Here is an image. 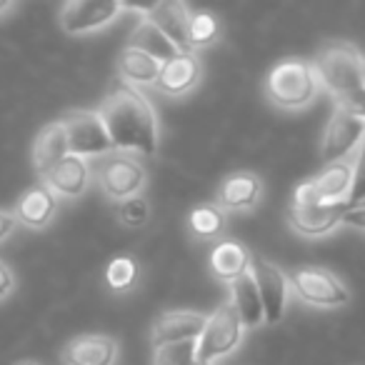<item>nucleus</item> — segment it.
<instances>
[{
    "label": "nucleus",
    "mask_w": 365,
    "mask_h": 365,
    "mask_svg": "<svg viewBox=\"0 0 365 365\" xmlns=\"http://www.w3.org/2000/svg\"><path fill=\"white\" fill-rule=\"evenodd\" d=\"M101 120L113 150H138L153 155L158 150V118L143 93L128 83H118L103 101Z\"/></svg>",
    "instance_id": "f257e3e1"
},
{
    "label": "nucleus",
    "mask_w": 365,
    "mask_h": 365,
    "mask_svg": "<svg viewBox=\"0 0 365 365\" xmlns=\"http://www.w3.org/2000/svg\"><path fill=\"white\" fill-rule=\"evenodd\" d=\"M318 91L320 81L313 63L300 61V58H288V61L278 63L265 81L268 98L285 110H298V108L310 106Z\"/></svg>",
    "instance_id": "f03ea898"
},
{
    "label": "nucleus",
    "mask_w": 365,
    "mask_h": 365,
    "mask_svg": "<svg viewBox=\"0 0 365 365\" xmlns=\"http://www.w3.org/2000/svg\"><path fill=\"white\" fill-rule=\"evenodd\" d=\"M313 68L318 73V81L333 93L338 101L353 96L360 91L365 73V61L358 53V48L350 43H333L323 48L318 58L313 61Z\"/></svg>",
    "instance_id": "7ed1b4c3"
},
{
    "label": "nucleus",
    "mask_w": 365,
    "mask_h": 365,
    "mask_svg": "<svg viewBox=\"0 0 365 365\" xmlns=\"http://www.w3.org/2000/svg\"><path fill=\"white\" fill-rule=\"evenodd\" d=\"M350 210L348 200L340 203H323L315 195L313 185L303 182L295 190L293 200L288 205V223L293 225L295 233L308 235V238H318L335 228L338 223H343V215Z\"/></svg>",
    "instance_id": "20e7f679"
},
{
    "label": "nucleus",
    "mask_w": 365,
    "mask_h": 365,
    "mask_svg": "<svg viewBox=\"0 0 365 365\" xmlns=\"http://www.w3.org/2000/svg\"><path fill=\"white\" fill-rule=\"evenodd\" d=\"M288 283L298 293L300 300L315 305V308H338L348 303V288L335 278L330 270L318 265H303L288 273Z\"/></svg>",
    "instance_id": "39448f33"
},
{
    "label": "nucleus",
    "mask_w": 365,
    "mask_h": 365,
    "mask_svg": "<svg viewBox=\"0 0 365 365\" xmlns=\"http://www.w3.org/2000/svg\"><path fill=\"white\" fill-rule=\"evenodd\" d=\"M243 340V323L230 303H223L215 308V313L208 318L203 335L198 338V363H210L223 355L233 353L238 343Z\"/></svg>",
    "instance_id": "423d86ee"
},
{
    "label": "nucleus",
    "mask_w": 365,
    "mask_h": 365,
    "mask_svg": "<svg viewBox=\"0 0 365 365\" xmlns=\"http://www.w3.org/2000/svg\"><path fill=\"white\" fill-rule=\"evenodd\" d=\"M61 125L66 130L71 155L88 158V155H103V153L113 150V143L101 120V113H93V110L68 113L66 118H61Z\"/></svg>",
    "instance_id": "0eeeda50"
},
{
    "label": "nucleus",
    "mask_w": 365,
    "mask_h": 365,
    "mask_svg": "<svg viewBox=\"0 0 365 365\" xmlns=\"http://www.w3.org/2000/svg\"><path fill=\"white\" fill-rule=\"evenodd\" d=\"M365 135V120L360 115H355L353 110H348L345 106H335V113L330 118L328 128H325L323 138V160L328 163H340L350 155L358 143H363Z\"/></svg>",
    "instance_id": "6e6552de"
},
{
    "label": "nucleus",
    "mask_w": 365,
    "mask_h": 365,
    "mask_svg": "<svg viewBox=\"0 0 365 365\" xmlns=\"http://www.w3.org/2000/svg\"><path fill=\"white\" fill-rule=\"evenodd\" d=\"M250 275H253L260 300H263L265 323H278L283 318L285 300H288V275L260 255H250Z\"/></svg>",
    "instance_id": "1a4fd4ad"
},
{
    "label": "nucleus",
    "mask_w": 365,
    "mask_h": 365,
    "mask_svg": "<svg viewBox=\"0 0 365 365\" xmlns=\"http://www.w3.org/2000/svg\"><path fill=\"white\" fill-rule=\"evenodd\" d=\"M101 185L108 198L123 203V200L138 198V193L145 185V170L133 158L113 155L101 170Z\"/></svg>",
    "instance_id": "9d476101"
},
{
    "label": "nucleus",
    "mask_w": 365,
    "mask_h": 365,
    "mask_svg": "<svg viewBox=\"0 0 365 365\" xmlns=\"http://www.w3.org/2000/svg\"><path fill=\"white\" fill-rule=\"evenodd\" d=\"M120 11V3H110V0H76L63 6L61 26L66 33H88L108 26Z\"/></svg>",
    "instance_id": "9b49d317"
},
{
    "label": "nucleus",
    "mask_w": 365,
    "mask_h": 365,
    "mask_svg": "<svg viewBox=\"0 0 365 365\" xmlns=\"http://www.w3.org/2000/svg\"><path fill=\"white\" fill-rule=\"evenodd\" d=\"M208 325V315L195 313V310H170L163 313L153 325V343L155 348L170 343H185V340H198Z\"/></svg>",
    "instance_id": "f8f14e48"
},
{
    "label": "nucleus",
    "mask_w": 365,
    "mask_h": 365,
    "mask_svg": "<svg viewBox=\"0 0 365 365\" xmlns=\"http://www.w3.org/2000/svg\"><path fill=\"white\" fill-rule=\"evenodd\" d=\"M143 13H145V21L153 23L175 46L178 53H190V13L182 3H158V6L143 8Z\"/></svg>",
    "instance_id": "ddd939ff"
},
{
    "label": "nucleus",
    "mask_w": 365,
    "mask_h": 365,
    "mask_svg": "<svg viewBox=\"0 0 365 365\" xmlns=\"http://www.w3.org/2000/svg\"><path fill=\"white\" fill-rule=\"evenodd\" d=\"M200 76H203V66H200L198 56L195 53H178L175 58L163 63L155 88L165 96H182L198 86Z\"/></svg>",
    "instance_id": "4468645a"
},
{
    "label": "nucleus",
    "mask_w": 365,
    "mask_h": 365,
    "mask_svg": "<svg viewBox=\"0 0 365 365\" xmlns=\"http://www.w3.org/2000/svg\"><path fill=\"white\" fill-rule=\"evenodd\" d=\"M118 355V345L110 335H78L68 340L63 348L66 365H113Z\"/></svg>",
    "instance_id": "2eb2a0df"
},
{
    "label": "nucleus",
    "mask_w": 365,
    "mask_h": 365,
    "mask_svg": "<svg viewBox=\"0 0 365 365\" xmlns=\"http://www.w3.org/2000/svg\"><path fill=\"white\" fill-rule=\"evenodd\" d=\"M260 193H263L260 178L255 173L238 170L230 173L223 180V185L218 188V195H215V203L223 210H248L260 200Z\"/></svg>",
    "instance_id": "dca6fc26"
},
{
    "label": "nucleus",
    "mask_w": 365,
    "mask_h": 365,
    "mask_svg": "<svg viewBox=\"0 0 365 365\" xmlns=\"http://www.w3.org/2000/svg\"><path fill=\"white\" fill-rule=\"evenodd\" d=\"M43 180H46V185L56 195H63V198H78V195L88 188L91 170H88L86 158L66 155L51 173H48V175H43Z\"/></svg>",
    "instance_id": "f3484780"
},
{
    "label": "nucleus",
    "mask_w": 365,
    "mask_h": 365,
    "mask_svg": "<svg viewBox=\"0 0 365 365\" xmlns=\"http://www.w3.org/2000/svg\"><path fill=\"white\" fill-rule=\"evenodd\" d=\"M58 210V198L46 182L31 188L16 205V220L28 228H46Z\"/></svg>",
    "instance_id": "a211bd4d"
},
{
    "label": "nucleus",
    "mask_w": 365,
    "mask_h": 365,
    "mask_svg": "<svg viewBox=\"0 0 365 365\" xmlns=\"http://www.w3.org/2000/svg\"><path fill=\"white\" fill-rule=\"evenodd\" d=\"M350 182H353V163L340 160L325 165L323 173H318L310 180V185H313L318 200H323V203H340V200H348Z\"/></svg>",
    "instance_id": "6ab92c4d"
},
{
    "label": "nucleus",
    "mask_w": 365,
    "mask_h": 365,
    "mask_svg": "<svg viewBox=\"0 0 365 365\" xmlns=\"http://www.w3.org/2000/svg\"><path fill=\"white\" fill-rule=\"evenodd\" d=\"M230 305H233V310L238 313L243 328H253V325L265 320L263 300H260L258 285H255L250 273L240 275V278H235L233 283H230Z\"/></svg>",
    "instance_id": "aec40b11"
},
{
    "label": "nucleus",
    "mask_w": 365,
    "mask_h": 365,
    "mask_svg": "<svg viewBox=\"0 0 365 365\" xmlns=\"http://www.w3.org/2000/svg\"><path fill=\"white\" fill-rule=\"evenodd\" d=\"M66 155H71V150H68L66 130H63L61 120L51 123V125H46L41 133H38L36 148H33V158H36L38 175H41V178L48 175V173H51Z\"/></svg>",
    "instance_id": "412c9836"
},
{
    "label": "nucleus",
    "mask_w": 365,
    "mask_h": 365,
    "mask_svg": "<svg viewBox=\"0 0 365 365\" xmlns=\"http://www.w3.org/2000/svg\"><path fill=\"white\" fill-rule=\"evenodd\" d=\"M210 270H213L215 278L233 283L235 278L250 273V253L240 243L223 240L210 253Z\"/></svg>",
    "instance_id": "4be33fe9"
},
{
    "label": "nucleus",
    "mask_w": 365,
    "mask_h": 365,
    "mask_svg": "<svg viewBox=\"0 0 365 365\" xmlns=\"http://www.w3.org/2000/svg\"><path fill=\"white\" fill-rule=\"evenodd\" d=\"M163 63L150 58L148 53L138 51V48H125L120 53V76L125 78L128 83H138V86H150V83L158 81L160 76Z\"/></svg>",
    "instance_id": "5701e85b"
},
{
    "label": "nucleus",
    "mask_w": 365,
    "mask_h": 365,
    "mask_svg": "<svg viewBox=\"0 0 365 365\" xmlns=\"http://www.w3.org/2000/svg\"><path fill=\"white\" fill-rule=\"evenodd\" d=\"M133 48L148 53V56L155 58V61H160V63H165V61H170V58L178 56L175 46H173V43L148 21H143V26L138 28L135 36H133Z\"/></svg>",
    "instance_id": "b1692460"
},
{
    "label": "nucleus",
    "mask_w": 365,
    "mask_h": 365,
    "mask_svg": "<svg viewBox=\"0 0 365 365\" xmlns=\"http://www.w3.org/2000/svg\"><path fill=\"white\" fill-rule=\"evenodd\" d=\"M190 228L200 238H218L223 233V213H220L218 205H198V208L190 210Z\"/></svg>",
    "instance_id": "393cba45"
},
{
    "label": "nucleus",
    "mask_w": 365,
    "mask_h": 365,
    "mask_svg": "<svg viewBox=\"0 0 365 365\" xmlns=\"http://www.w3.org/2000/svg\"><path fill=\"white\" fill-rule=\"evenodd\" d=\"M155 365H195L198 363V340L170 343L155 348Z\"/></svg>",
    "instance_id": "a878e982"
},
{
    "label": "nucleus",
    "mask_w": 365,
    "mask_h": 365,
    "mask_svg": "<svg viewBox=\"0 0 365 365\" xmlns=\"http://www.w3.org/2000/svg\"><path fill=\"white\" fill-rule=\"evenodd\" d=\"M220 26L215 21V16L210 13H193L190 16V28H188V38H190V48H205L218 38Z\"/></svg>",
    "instance_id": "bb28decb"
},
{
    "label": "nucleus",
    "mask_w": 365,
    "mask_h": 365,
    "mask_svg": "<svg viewBox=\"0 0 365 365\" xmlns=\"http://www.w3.org/2000/svg\"><path fill=\"white\" fill-rule=\"evenodd\" d=\"M106 278L113 290H128L138 278V268H135V263H133V258H128V255L113 258L106 270Z\"/></svg>",
    "instance_id": "cd10ccee"
},
{
    "label": "nucleus",
    "mask_w": 365,
    "mask_h": 365,
    "mask_svg": "<svg viewBox=\"0 0 365 365\" xmlns=\"http://www.w3.org/2000/svg\"><path fill=\"white\" fill-rule=\"evenodd\" d=\"M365 203V135L360 153L353 163V182H350V193H348V205L350 208H358Z\"/></svg>",
    "instance_id": "c85d7f7f"
},
{
    "label": "nucleus",
    "mask_w": 365,
    "mask_h": 365,
    "mask_svg": "<svg viewBox=\"0 0 365 365\" xmlns=\"http://www.w3.org/2000/svg\"><path fill=\"white\" fill-rule=\"evenodd\" d=\"M115 213L125 225H130V228H140V225H145V220H148V203L143 198L123 200V203L115 205Z\"/></svg>",
    "instance_id": "c756f323"
},
{
    "label": "nucleus",
    "mask_w": 365,
    "mask_h": 365,
    "mask_svg": "<svg viewBox=\"0 0 365 365\" xmlns=\"http://www.w3.org/2000/svg\"><path fill=\"white\" fill-rule=\"evenodd\" d=\"M338 106H345L348 110H353L355 115H360L365 120V73H363V83H360V91H355L353 96L338 101Z\"/></svg>",
    "instance_id": "7c9ffc66"
},
{
    "label": "nucleus",
    "mask_w": 365,
    "mask_h": 365,
    "mask_svg": "<svg viewBox=\"0 0 365 365\" xmlns=\"http://www.w3.org/2000/svg\"><path fill=\"white\" fill-rule=\"evenodd\" d=\"M343 223L350 225V228L365 230V205H358V208H350L348 213L343 215Z\"/></svg>",
    "instance_id": "2f4dec72"
},
{
    "label": "nucleus",
    "mask_w": 365,
    "mask_h": 365,
    "mask_svg": "<svg viewBox=\"0 0 365 365\" xmlns=\"http://www.w3.org/2000/svg\"><path fill=\"white\" fill-rule=\"evenodd\" d=\"M16 213H8V210H0V240L8 238L16 228Z\"/></svg>",
    "instance_id": "473e14b6"
},
{
    "label": "nucleus",
    "mask_w": 365,
    "mask_h": 365,
    "mask_svg": "<svg viewBox=\"0 0 365 365\" xmlns=\"http://www.w3.org/2000/svg\"><path fill=\"white\" fill-rule=\"evenodd\" d=\"M13 290V273L6 263H0V300Z\"/></svg>",
    "instance_id": "72a5a7b5"
},
{
    "label": "nucleus",
    "mask_w": 365,
    "mask_h": 365,
    "mask_svg": "<svg viewBox=\"0 0 365 365\" xmlns=\"http://www.w3.org/2000/svg\"><path fill=\"white\" fill-rule=\"evenodd\" d=\"M8 8H11V3H0V13L8 11Z\"/></svg>",
    "instance_id": "f704fd0d"
},
{
    "label": "nucleus",
    "mask_w": 365,
    "mask_h": 365,
    "mask_svg": "<svg viewBox=\"0 0 365 365\" xmlns=\"http://www.w3.org/2000/svg\"><path fill=\"white\" fill-rule=\"evenodd\" d=\"M195 365H210V363H195Z\"/></svg>",
    "instance_id": "c9c22d12"
},
{
    "label": "nucleus",
    "mask_w": 365,
    "mask_h": 365,
    "mask_svg": "<svg viewBox=\"0 0 365 365\" xmlns=\"http://www.w3.org/2000/svg\"><path fill=\"white\" fill-rule=\"evenodd\" d=\"M23 365H31V363H23Z\"/></svg>",
    "instance_id": "e433bc0d"
}]
</instances>
